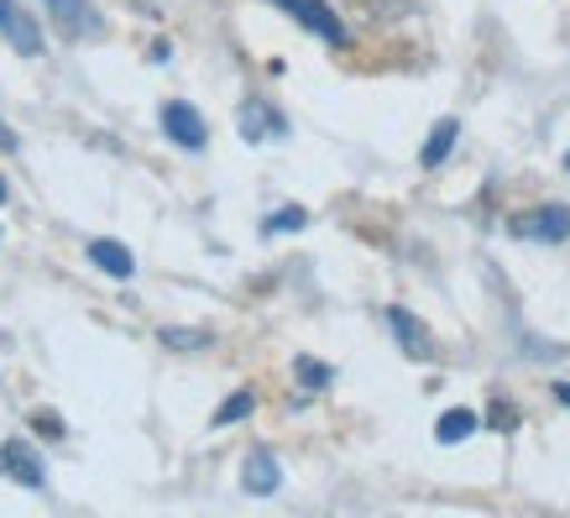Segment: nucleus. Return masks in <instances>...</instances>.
I'll list each match as a JSON object with an SVG mask.
<instances>
[{"label":"nucleus","instance_id":"8","mask_svg":"<svg viewBox=\"0 0 570 518\" xmlns=\"http://www.w3.org/2000/svg\"><path fill=\"white\" fill-rule=\"evenodd\" d=\"M242 487L252 492V498H267V492H277V487H283V467H277L273 450H252V456H246Z\"/></svg>","mask_w":570,"mask_h":518},{"label":"nucleus","instance_id":"7","mask_svg":"<svg viewBox=\"0 0 570 518\" xmlns=\"http://www.w3.org/2000/svg\"><path fill=\"white\" fill-rule=\"evenodd\" d=\"M48 17H58L69 37H105V21L89 0H48Z\"/></svg>","mask_w":570,"mask_h":518},{"label":"nucleus","instance_id":"20","mask_svg":"<svg viewBox=\"0 0 570 518\" xmlns=\"http://www.w3.org/2000/svg\"><path fill=\"white\" fill-rule=\"evenodd\" d=\"M550 393H554V398H560V403H566V409H570V382H554Z\"/></svg>","mask_w":570,"mask_h":518},{"label":"nucleus","instance_id":"11","mask_svg":"<svg viewBox=\"0 0 570 518\" xmlns=\"http://www.w3.org/2000/svg\"><path fill=\"white\" fill-rule=\"evenodd\" d=\"M455 137H461V121H455V116H440L434 131H430V141L419 147V163H424V168H440V163L450 157V147H455Z\"/></svg>","mask_w":570,"mask_h":518},{"label":"nucleus","instance_id":"3","mask_svg":"<svg viewBox=\"0 0 570 518\" xmlns=\"http://www.w3.org/2000/svg\"><path fill=\"white\" fill-rule=\"evenodd\" d=\"M387 330L397 335V351H403L409 362H430V356H434V335H430V325H424L419 314H409L403 304H393V310H387Z\"/></svg>","mask_w":570,"mask_h":518},{"label":"nucleus","instance_id":"5","mask_svg":"<svg viewBox=\"0 0 570 518\" xmlns=\"http://www.w3.org/2000/svg\"><path fill=\"white\" fill-rule=\"evenodd\" d=\"M0 32H6V42L21 52V58H37L42 52V27H37V17H27L17 0H0Z\"/></svg>","mask_w":570,"mask_h":518},{"label":"nucleus","instance_id":"12","mask_svg":"<svg viewBox=\"0 0 570 518\" xmlns=\"http://www.w3.org/2000/svg\"><path fill=\"white\" fill-rule=\"evenodd\" d=\"M476 430H482V419L471 414V409H445L440 424H434V440H440V446H461V440Z\"/></svg>","mask_w":570,"mask_h":518},{"label":"nucleus","instance_id":"13","mask_svg":"<svg viewBox=\"0 0 570 518\" xmlns=\"http://www.w3.org/2000/svg\"><path fill=\"white\" fill-rule=\"evenodd\" d=\"M252 409H257V393H252V388H236V393H230L220 409H215V424H242Z\"/></svg>","mask_w":570,"mask_h":518},{"label":"nucleus","instance_id":"4","mask_svg":"<svg viewBox=\"0 0 570 518\" xmlns=\"http://www.w3.org/2000/svg\"><path fill=\"white\" fill-rule=\"evenodd\" d=\"M163 131H168V137L184 147V153H199V147L209 141L205 116H199L189 100H168V105H163Z\"/></svg>","mask_w":570,"mask_h":518},{"label":"nucleus","instance_id":"9","mask_svg":"<svg viewBox=\"0 0 570 518\" xmlns=\"http://www.w3.org/2000/svg\"><path fill=\"white\" fill-rule=\"evenodd\" d=\"M89 262H95L100 273H110V277H131V273H137V257H131L121 242H110V236H95V242H89Z\"/></svg>","mask_w":570,"mask_h":518},{"label":"nucleus","instance_id":"2","mask_svg":"<svg viewBox=\"0 0 570 518\" xmlns=\"http://www.w3.org/2000/svg\"><path fill=\"white\" fill-rule=\"evenodd\" d=\"M273 6H283V11H288V17H294L298 27H309L314 37H325L330 48H346V42H351L346 21L335 17V11H330L325 0H273Z\"/></svg>","mask_w":570,"mask_h":518},{"label":"nucleus","instance_id":"18","mask_svg":"<svg viewBox=\"0 0 570 518\" xmlns=\"http://www.w3.org/2000/svg\"><path fill=\"white\" fill-rule=\"evenodd\" d=\"M487 424H492V430H519V409H513L508 398H492V409H487Z\"/></svg>","mask_w":570,"mask_h":518},{"label":"nucleus","instance_id":"21","mask_svg":"<svg viewBox=\"0 0 570 518\" xmlns=\"http://www.w3.org/2000/svg\"><path fill=\"white\" fill-rule=\"evenodd\" d=\"M11 141H17V137H11V131H6V126H0V147H11Z\"/></svg>","mask_w":570,"mask_h":518},{"label":"nucleus","instance_id":"15","mask_svg":"<svg viewBox=\"0 0 570 518\" xmlns=\"http://www.w3.org/2000/svg\"><path fill=\"white\" fill-rule=\"evenodd\" d=\"M294 378L304 382V388H330V378H335V372H330L325 362H314V356H298V362H294Z\"/></svg>","mask_w":570,"mask_h":518},{"label":"nucleus","instance_id":"1","mask_svg":"<svg viewBox=\"0 0 570 518\" xmlns=\"http://www.w3.org/2000/svg\"><path fill=\"white\" fill-rule=\"evenodd\" d=\"M508 236H519V242H566L570 236V209L566 205L519 209V215L508 221Z\"/></svg>","mask_w":570,"mask_h":518},{"label":"nucleus","instance_id":"17","mask_svg":"<svg viewBox=\"0 0 570 518\" xmlns=\"http://www.w3.org/2000/svg\"><path fill=\"white\" fill-rule=\"evenodd\" d=\"M309 225V215L298 205H288V209H277V215H267V236H283V231H304Z\"/></svg>","mask_w":570,"mask_h":518},{"label":"nucleus","instance_id":"6","mask_svg":"<svg viewBox=\"0 0 570 518\" xmlns=\"http://www.w3.org/2000/svg\"><path fill=\"white\" fill-rule=\"evenodd\" d=\"M0 471H6L11 482L32 487V492L48 482V477H42V461H37V450L27 446V440H6V446H0Z\"/></svg>","mask_w":570,"mask_h":518},{"label":"nucleus","instance_id":"16","mask_svg":"<svg viewBox=\"0 0 570 518\" xmlns=\"http://www.w3.org/2000/svg\"><path fill=\"white\" fill-rule=\"evenodd\" d=\"M356 6H362L372 21H397V17H409L414 0H356Z\"/></svg>","mask_w":570,"mask_h":518},{"label":"nucleus","instance_id":"19","mask_svg":"<svg viewBox=\"0 0 570 518\" xmlns=\"http://www.w3.org/2000/svg\"><path fill=\"white\" fill-rule=\"evenodd\" d=\"M32 430L48 434V440H63V414H52V409H37V414H32Z\"/></svg>","mask_w":570,"mask_h":518},{"label":"nucleus","instance_id":"22","mask_svg":"<svg viewBox=\"0 0 570 518\" xmlns=\"http://www.w3.org/2000/svg\"><path fill=\"white\" fill-rule=\"evenodd\" d=\"M0 205H6V178H0Z\"/></svg>","mask_w":570,"mask_h":518},{"label":"nucleus","instance_id":"10","mask_svg":"<svg viewBox=\"0 0 570 518\" xmlns=\"http://www.w3.org/2000/svg\"><path fill=\"white\" fill-rule=\"evenodd\" d=\"M288 126H283V116H273L262 100H246L242 105V137L246 141H267V137H283Z\"/></svg>","mask_w":570,"mask_h":518},{"label":"nucleus","instance_id":"14","mask_svg":"<svg viewBox=\"0 0 570 518\" xmlns=\"http://www.w3.org/2000/svg\"><path fill=\"white\" fill-rule=\"evenodd\" d=\"M157 341L168 345V351H205V345H209V330H178V325H163V330H157Z\"/></svg>","mask_w":570,"mask_h":518}]
</instances>
